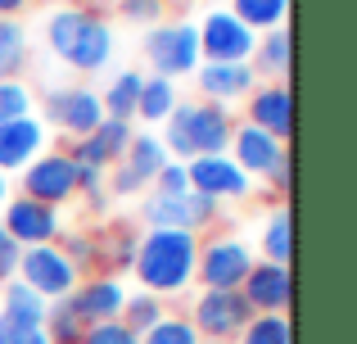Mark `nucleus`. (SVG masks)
Segmentation results:
<instances>
[{
	"label": "nucleus",
	"instance_id": "f257e3e1",
	"mask_svg": "<svg viewBox=\"0 0 357 344\" xmlns=\"http://www.w3.org/2000/svg\"><path fill=\"white\" fill-rule=\"evenodd\" d=\"M45 45L59 63L91 77L105 73V63L114 59V23L86 5H54L45 14Z\"/></svg>",
	"mask_w": 357,
	"mask_h": 344
},
{
	"label": "nucleus",
	"instance_id": "f03ea898",
	"mask_svg": "<svg viewBox=\"0 0 357 344\" xmlns=\"http://www.w3.org/2000/svg\"><path fill=\"white\" fill-rule=\"evenodd\" d=\"M195 263H199V236H190V231H140L131 276L140 281V290L158 294L167 304L195 290Z\"/></svg>",
	"mask_w": 357,
	"mask_h": 344
},
{
	"label": "nucleus",
	"instance_id": "7ed1b4c3",
	"mask_svg": "<svg viewBox=\"0 0 357 344\" xmlns=\"http://www.w3.org/2000/svg\"><path fill=\"white\" fill-rule=\"evenodd\" d=\"M231 132H236V114L231 109L213 105V100H176L158 141H163L167 159L190 163L195 154H227Z\"/></svg>",
	"mask_w": 357,
	"mask_h": 344
},
{
	"label": "nucleus",
	"instance_id": "20e7f679",
	"mask_svg": "<svg viewBox=\"0 0 357 344\" xmlns=\"http://www.w3.org/2000/svg\"><path fill=\"white\" fill-rule=\"evenodd\" d=\"M140 54H145L149 73L167 82L195 77L199 68V32H195V18H163V23L145 27V41H140Z\"/></svg>",
	"mask_w": 357,
	"mask_h": 344
},
{
	"label": "nucleus",
	"instance_id": "39448f33",
	"mask_svg": "<svg viewBox=\"0 0 357 344\" xmlns=\"http://www.w3.org/2000/svg\"><path fill=\"white\" fill-rule=\"evenodd\" d=\"M222 222V204L208 200V195H158L145 190L140 195V213H136V227L145 231H190V236H204Z\"/></svg>",
	"mask_w": 357,
	"mask_h": 344
},
{
	"label": "nucleus",
	"instance_id": "423d86ee",
	"mask_svg": "<svg viewBox=\"0 0 357 344\" xmlns=\"http://www.w3.org/2000/svg\"><path fill=\"white\" fill-rule=\"evenodd\" d=\"M253 245L244 236H199V263H195V285L199 290H240L253 267Z\"/></svg>",
	"mask_w": 357,
	"mask_h": 344
},
{
	"label": "nucleus",
	"instance_id": "0eeeda50",
	"mask_svg": "<svg viewBox=\"0 0 357 344\" xmlns=\"http://www.w3.org/2000/svg\"><path fill=\"white\" fill-rule=\"evenodd\" d=\"M36 118H41L45 127H54V132H63L68 141H82V136H91L100 127V118H105L100 91L86 87V82H77V87H50Z\"/></svg>",
	"mask_w": 357,
	"mask_h": 344
},
{
	"label": "nucleus",
	"instance_id": "6e6552de",
	"mask_svg": "<svg viewBox=\"0 0 357 344\" xmlns=\"http://www.w3.org/2000/svg\"><path fill=\"white\" fill-rule=\"evenodd\" d=\"M195 32H199V59L204 63H249L258 36L231 14L227 5H213L195 18Z\"/></svg>",
	"mask_w": 357,
	"mask_h": 344
},
{
	"label": "nucleus",
	"instance_id": "1a4fd4ad",
	"mask_svg": "<svg viewBox=\"0 0 357 344\" xmlns=\"http://www.w3.org/2000/svg\"><path fill=\"white\" fill-rule=\"evenodd\" d=\"M18 195L36 204H50V209H63L68 200H77V163L68 159V150H45L18 172Z\"/></svg>",
	"mask_w": 357,
	"mask_h": 344
},
{
	"label": "nucleus",
	"instance_id": "9d476101",
	"mask_svg": "<svg viewBox=\"0 0 357 344\" xmlns=\"http://www.w3.org/2000/svg\"><path fill=\"white\" fill-rule=\"evenodd\" d=\"M167 163V150L163 141H158V132H145V127H136V136H131L127 154L109 168V195L114 200H131V195H145L149 186H154L158 168Z\"/></svg>",
	"mask_w": 357,
	"mask_h": 344
},
{
	"label": "nucleus",
	"instance_id": "9b49d317",
	"mask_svg": "<svg viewBox=\"0 0 357 344\" xmlns=\"http://www.w3.org/2000/svg\"><path fill=\"white\" fill-rule=\"evenodd\" d=\"M190 327L199 331V340H222V344H236V336L249 327V304H244L240 290H199L185 308Z\"/></svg>",
	"mask_w": 357,
	"mask_h": 344
},
{
	"label": "nucleus",
	"instance_id": "f8f14e48",
	"mask_svg": "<svg viewBox=\"0 0 357 344\" xmlns=\"http://www.w3.org/2000/svg\"><path fill=\"white\" fill-rule=\"evenodd\" d=\"M18 281L27 285V290H36L45 304H59L73 294V285L82 281L77 267L63 258L59 245H36V249H23V258H18Z\"/></svg>",
	"mask_w": 357,
	"mask_h": 344
},
{
	"label": "nucleus",
	"instance_id": "ddd939ff",
	"mask_svg": "<svg viewBox=\"0 0 357 344\" xmlns=\"http://www.w3.org/2000/svg\"><path fill=\"white\" fill-rule=\"evenodd\" d=\"M0 227H5L23 249L54 245V240H59V231H63V209L36 204V200H27V195H9L5 209H0Z\"/></svg>",
	"mask_w": 357,
	"mask_h": 344
},
{
	"label": "nucleus",
	"instance_id": "4468645a",
	"mask_svg": "<svg viewBox=\"0 0 357 344\" xmlns=\"http://www.w3.org/2000/svg\"><path fill=\"white\" fill-rule=\"evenodd\" d=\"M122 304H127V285L114 272H91L73 285L68 294V308L77 313L82 327H100V322H118L122 317Z\"/></svg>",
	"mask_w": 357,
	"mask_h": 344
},
{
	"label": "nucleus",
	"instance_id": "2eb2a0df",
	"mask_svg": "<svg viewBox=\"0 0 357 344\" xmlns=\"http://www.w3.org/2000/svg\"><path fill=\"white\" fill-rule=\"evenodd\" d=\"M244 123L289 145V136H294V91H289V82H258L244 100Z\"/></svg>",
	"mask_w": 357,
	"mask_h": 344
},
{
	"label": "nucleus",
	"instance_id": "dca6fc26",
	"mask_svg": "<svg viewBox=\"0 0 357 344\" xmlns=\"http://www.w3.org/2000/svg\"><path fill=\"white\" fill-rule=\"evenodd\" d=\"M240 294H244V304H249V313H280V317H289V304H294V272H289V263L253 258Z\"/></svg>",
	"mask_w": 357,
	"mask_h": 344
},
{
	"label": "nucleus",
	"instance_id": "f3484780",
	"mask_svg": "<svg viewBox=\"0 0 357 344\" xmlns=\"http://www.w3.org/2000/svg\"><path fill=\"white\" fill-rule=\"evenodd\" d=\"M185 172H190L195 195H208V200H218V204L249 200V190H253V181L231 163V154H195V159L185 163Z\"/></svg>",
	"mask_w": 357,
	"mask_h": 344
},
{
	"label": "nucleus",
	"instance_id": "a211bd4d",
	"mask_svg": "<svg viewBox=\"0 0 357 344\" xmlns=\"http://www.w3.org/2000/svg\"><path fill=\"white\" fill-rule=\"evenodd\" d=\"M45 150H50V127H45L36 114L14 118V123L0 127V172L5 177H18L36 154H45Z\"/></svg>",
	"mask_w": 357,
	"mask_h": 344
},
{
	"label": "nucleus",
	"instance_id": "6ab92c4d",
	"mask_svg": "<svg viewBox=\"0 0 357 344\" xmlns=\"http://www.w3.org/2000/svg\"><path fill=\"white\" fill-rule=\"evenodd\" d=\"M195 87H199V100L231 109L249 100V91L258 87V73H253V63H199L195 68Z\"/></svg>",
	"mask_w": 357,
	"mask_h": 344
},
{
	"label": "nucleus",
	"instance_id": "aec40b11",
	"mask_svg": "<svg viewBox=\"0 0 357 344\" xmlns=\"http://www.w3.org/2000/svg\"><path fill=\"white\" fill-rule=\"evenodd\" d=\"M227 154H231V163H236V168L249 177V181H258V177L271 172V163L285 159L289 145L276 141V136H267V132H258V127H249V123H236Z\"/></svg>",
	"mask_w": 357,
	"mask_h": 344
},
{
	"label": "nucleus",
	"instance_id": "412c9836",
	"mask_svg": "<svg viewBox=\"0 0 357 344\" xmlns=\"http://www.w3.org/2000/svg\"><path fill=\"white\" fill-rule=\"evenodd\" d=\"M249 63L258 73V82H289V63H294V36H289V27L262 32Z\"/></svg>",
	"mask_w": 357,
	"mask_h": 344
},
{
	"label": "nucleus",
	"instance_id": "4be33fe9",
	"mask_svg": "<svg viewBox=\"0 0 357 344\" xmlns=\"http://www.w3.org/2000/svg\"><path fill=\"white\" fill-rule=\"evenodd\" d=\"M253 254L267 258V263H289V258H294V213H289V204H276V209L262 218L258 249H253Z\"/></svg>",
	"mask_w": 357,
	"mask_h": 344
},
{
	"label": "nucleus",
	"instance_id": "5701e85b",
	"mask_svg": "<svg viewBox=\"0 0 357 344\" xmlns=\"http://www.w3.org/2000/svg\"><path fill=\"white\" fill-rule=\"evenodd\" d=\"M100 240V267L105 272H131V263H136V245H140V227H131V222H118V227L109 231H96Z\"/></svg>",
	"mask_w": 357,
	"mask_h": 344
},
{
	"label": "nucleus",
	"instance_id": "b1692460",
	"mask_svg": "<svg viewBox=\"0 0 357 344\" xmlns=\"http://www.w3.org/2000/svg\"><path fill=\"white\" fill-rule=\"evenodd\" d=\"M27 59H32V32L23 18H0V82L23 77Z\"/></svg>",
	"mask_w": 357,
	"mask_h": 344
},
{
	"label": "nucleus",
	"instance_id": "393cba45",
	"mask_svg": "<svg viewBox=\"0 0 357 344\" xmlns=\"http://www.w3.org/2000/svg\"><path fill=\"white\" fill-rule=\"evenodd\" d=\"M176 100H181L176 82H167V77H154V73H145V82H140V100H136V118H140L145 127H163L167 118H172Z\"/></svg>",
	"mask_w": 357,
	"mask_h": 344
},
{
	"label": "nucleus",
	"instance_id": "a878e982",
	"mask_svg": "<svg viewBox=\"0 0 357 344\" xmlns=\"http://www.w3.org/2000/svg\"><path fill=\"white\" fill-rule=\"evenodd\" d=\"M140 82H145V73H140V68H127V73H118V77L109 82L105 91H100V109H105V118H118V123H136Z\"/></svg>",
	"mask_w": 357,
	"mask_h": 344
},
{
	"label": "nucleus",
	"instance_id": "bb28decb",
	"mask_svg": "<svg viewBox=\"0 0 357 344\" xmlns=\"http://www.w3.org/2000/svg\"><path fill=\"white\" fill-rule=\"evenodd\" d=\"M227 9L253 36L271 32V27H289V0H231Z\"/></svg>",
	"mask_w": 357,
	"mask_h": 344
},
{
	"label": "nucleus",
	"instance_id": "cd10ccee",
	"mask_svg": "<svg viewBox=\"0 0 357 344\" xmlns=\"http://www.w3.org/2000/svg\"><path fill=\"white\" fill-rule=\"evenodd\" d=\"M167 304L158 299V294H149V290H127V304H122V327L131 331V336H145V331H154L158 322L167 317Z\"/></svg>",
	"mask_w": 357,
	"mask_h": 344
},
{
	"label": "nucleus",
	"instance_id": "c85d7f7f",
	"mask_svg": "<svg viewBox=\"0 0 357 344\" xmlns=\"http://www.w3.org/2000/svg\"><path fill=\"white\" fill-rule=\"evenodd\" d=\"M54 245H59L63 258L77 267V276L100 272V240H96V231H59Z\"/></svg>",
	"mask_w": 357,
	"mask_h": 344
},
{
	"label": "nucleus",
	"instance_id": "c756f323",
	"mask_svg": "<svg viewBox=\"0 0 357 344\" xmlns=\"http://www.w3.org/2000/svg\"><path fill=\"white\" fill-rule=\"evenodd\" d=\"M236 344H294V327L280 313H253L249 327L236 336Z\"/></svg>",
	"mask_w": 357,
	"mask_h": 344
},
{
	"label": "nucleus",
	"instance_id": "7c9ffc66",
	"mask_svg": "<svg viewBox=\"0 0 357 344\" xmlns=\"http://www.w3.org/2000/svg\"><path fill=\"white\" fill-rule=\"evenodd\" d=\"M0 313H14V317L36 322V327H41V322H45V299L36 290H27V285L14 276L9 285H0Z\"/></svg>",
	"mask_w": 357,
	"mask_h": 344
},
{
	"label": "nucleus",
	"instance_id": "2f4dec72",
	"mask_svg": "<svg viewBox=\"0 0 357 344\" xmlns=\"http://www.w3.org/2000/svg\"><path fill=\"white\" fill-rule=\"evenodd\" d=\"M45 340L50 344H82V322H77V313L68 308V299H59V304H45Z\"/></svg>",
	"mask_w": 357,
	"mask_h": 344
},
{
	"label": "nucleus",
	"instance_id": "473e14b6",
	"mask_svg": "<svg viewBox=\"0 0 357 344\" xmlns=\"http://www.w3.org/2000/svg\"><path fill=\"white\" fill-rule=\"evenodd\" d=\"M96 145L105 150V159H109V168L127 154V145H131V136H136V123H118V118H100V127L96 132Z\"/></svg>",
	"mask_w": 357,
	"mask_h": 344
},
{
	"label": "nucleus",
	"instance_id": "72a5a7b5",
	"mask_svg": "<svg viewBox=\"0 0 357 344\" xmlns=\"http://www.w3.org/2000/svg\"><path fill=\"white\" fill-rule=\"evenodd\" d=\"M36 96H32V87H27L23 77H14V82H0V127L5 123H14V118H27V114H36Z\"/></svg>",
	"mask_w": 357,
	"mask_h": 344
},
{
	"label": "nucleus",
	"instance_id": "f704fd0d",
	"mask_svg": "<svg viewBox=\"0 0 357 344\" xmlns=\"http://www.w3.org/2000/svg\"><path fill=\"white\" fill-rule=\"evenodd\" d=\"M77 200H86L91 213H109L114 195H109V172L105 168H77Z\"/></svg>",
	"mask_w": 357,
	"mask_h": 344
},
{
	"label": "nucleus",
	"instance_id": "c9c22d12",
	"mask_svg": "<svg viewBox=\"0 0 357 344\" xmlns=\"http://www.w3.org/2000/svg\"><path fill=\"white\" fill-rule=\"evenodd\" d=\"M140 344H199V331L190 327V317H185V313H167L154 331H145V336H140Z\"/></svg>",
	"mask_w": 357,
	"mask_h": 344
},
{
	"label": "nucleus",
	"instance_id": "e433bc0d",
	"mask_svg": "<svg viewBox=\"0 0 357 344\" xmlns=\"http://www.w3.org/2000/svg\"><path fill=\"white\" fill-rule=\"evenodd\" d=\"M0 344H50V340H45V327L23 322L14 313H0Z\"/></svg>",
	"mask_w": 357,
	"mask_h": 344
},
{
	"label": "nucleus",
	"instance_id": "4c0bfd02",
	"mask_svg": "<svg viewBox=\"0 0 357 344\" xmlns=\"http://www.w3.org/2000/svg\"><path fill=\"white\" fill-rule=\"evenodd\" d=\"M118 14L136 27H154L167 18V0H118Z\"/></svg>",
	"mask_w": 357,
	"mask_h": 344
},
{
	"label": "nucleus",
	"instance_id": "58836bf2",
	"mask_svg": "<svg viewBox=\"0 0 357 344\" xmlns=\"http://www.w3.org/2000/svg\"><path fill=\"white\" fill-rule=\"evenodd\" d=\"M149 190H158V195H185V190H190V172H185V163L167 159L163 168H158V177H154Z\"/></svg>",
	"mask_w": 357,
	"mask_h": 344
},
{
	"label": "nucleus",
	"instance_id": "ea45409f",
	"mask_svg": "<svg viewBox=\"0 0 357 344\" xmlns=\"http://www.w3.org/2000/svg\"><path fill=\"white\" fill-rule=\"evenodd\" d=\"M82 344H140V336H131L122 322H100L82 331Z\"/></svg>",
	"mask_w": 357,
	"mask_h": 344
},
{
	"label": "nucleus",
	"instance_id": "a19ab883",
	"mask_svg": "<svg viewBox=\"0 0 357 344\" xmlns=\"http://www.w3.org/2000/svg\"><path fill=\"white\" fill-rule=\"evenodd\" d=\"M18 258H23V245L0 227V285H9L18 276Z\"/></svg>",
	"mask_w": 357,
	"mask_h": 344
},
{
	"label": "nucleus",
	"instance_id": "79ce46f5",
	"mask_svg": "<svg viewBox=\"0 0 357 344\" xmlns=\"http://www.w3.org/2000/svg\"><path fill=\"white\" fill-rule=\"evenodd\" d=\"M262 181H267L271 190H285V195H289V181H294V159H289V154H285V159H280V163H271V172L262 177Z\"/></svg>",
	"mask_w": 357,
	"mask_h": 344
},
{
	"label": "nucleus",
	"instance_id": "37998d69",
	"mask_svg": "<svg viewBox=\"0 0 357 344\" xmlns=\"http://www.w3.org/2000/svg\"><path fill=\"white\" fill-rule=\"evenodd\" d=\"M32 0H0V18H18Z\"/></svg>",
	"mask_w": 357,
	"mask_h": 344
},
{
	"label": "nucleus",
	"instance_id": "c03bdc74",
	"mask_svg": "<svg viewBox=\"0 0 357 344\" xmlns=\"http://www.w3.org/2000/svg\"><path fill=\"white\" fill-rule=\"evenodd\" d=\"M9 195H14V186H9V177L0 172V209H5V200H9Z\"/></svg>",
	"mask_w": 357,
	"mask_h": 344
},
{
	"label": "nucleus",
	"instance_id": "a18cd8bd",
	"mask_svg": "<svg viewBox=\"0 0 357 344\" xmlns=\"http://www.w3.org/2000/svg\"><path fill=\"white\" fill-rule=\"evenodd\" d=\"M91 5H118V0H86V9H91Z\"/></svg>",
	"mask_w": 357,
	"mask_h": 344
},
{
	"label": "nucleus",
	"instance_id": "49530a36",
	"mask_svg": "<svg viewBox=\"0 0 357 344\" xmlns=\"http://www.w3.org/2000/svg\"><path fill=\"white\" fill-rule=\"evenodd\" d=\"M176 5H204V0H176Z\"/></svg>",
	"mask_w": 357,
	"mask_h": 344
},
{
	"label": "nucleus",
	"instance_id": "de8ad7c7",
	"mask_svg": "<svg viewBox=\"0 0 357 344\" xmlns=\"http://www.w3.org/2000/svg\"><path fill=\"white\" fill-rule=\"evenodd\" d=\"M199 344H222V340H199Z\"/></svg>",
	"mask_w": 357,
	"mask_h": 344
}]
</instances>
